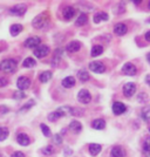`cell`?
Instances as JSON below:
<instances>
[{"label":"cell","instance_id":"cell-31","mask_svg":"<svg viewBox=\"0 0 150 157\" xmlns=\"http://www.w3.org/2000/svg\"><path fill=\"white\" fill-rule=\"evenodd\" d=\"M78 76L80 78V80H81L82 82L88 81V80H89V78H90V76H89V74H88V72H87V71H85V69H83V71H80Z\"/></svg>","mask_w":150,"mask_h":157},{"label":"cell","instance_id":"cell-20","mask_svg":"<svg viewBox=\"0 0 150 157\" xmlns=\"http://www.w3.org/2000/svg\"><path fill=\"white\" fill-rule=\"evenodd\" d=\"M69 129L74 134H79V132H81V130H82V124L79 121H72L71 124H69Z\"/></svg>","mask_w":150,"mask_h":157},{"label":"cell","instance_id":"cell-23","mask_svg":"<svg viewBox=\"0 0 150 157\" xmlns=\"http://www.w3.org/2000/svg\"><path fill=\"white\" fill-rule=\"evenodd\" d=\"M141 117L143 118L144 121L150 122V105H145V107L142 108V111H141Z\"/></svg>","mask_w":150,"mask_h":157},{"label":"cell","instance_id":"cell-37","mask_svg":"<svg viewBox=\"0 0 150 157\" xmlns=\"http://www.w3.org/2000/svg\"><path fill=\"white\" fill-rule=\"evenodd\" d=\"M7 85H8V80L2 78V76H0V88H2V87H5Z\"/></svg>","mask_w":150,"mask_h":157},{"label":"cell","instance_id":"cell-16","mask_svg":"<svg viewBox=\"0 0 150 157\" xmlns=\"http://www.w3.org/2000/svg\"><path fill=\"white\" fill-rule=\"evenodd\" d=\"M17 142H18L20 145H24V147H26V145H28V144H29L31 140H29V137L27 136L26 134H24V132H20V134H18V136H17Z\"/></svg>","mask_w":150,"mask_h":157},{"label":"cell","instance_id":"cell-28","mask_svg":"<svg viewBox=\"0 0 150 157\" xmlns=\"http://www.w3.org/2000/svg\"><path fill=\"white\" fill-rule=\"evenodd\" d=\"M35 65H37V62H35V60L33 59V58H27V59H25L24 62H22V66H24L25 68H33Z\"/></svg>","mask_w":150,"mask_h":157},{"label":"cell","instance_id":"cell-35","mask_svg":"<svg viewBox=\"0 0 150 157\" xmlns=\"http://www.w3.org/2000/svg\"><path fill=\"white\" fill-rule=\"evenodd\" d=\"M53 140H54V142H55V143L59 144V145L62 143V137H61V135H60V134H55V135H54V137H53Z\"/></svg>","mask_w":150,"mask_h":157},{"label":"cell","instance_id":"cell-43","mask_svg":"<svg viewBox=\"0 0 150 157\" xmlns=\"http://www.w3.org/2000/svg\"><path fill=\"white\" fill-rule=\"evenodd\" d=\"M149 8H150V2H149Z\"/></svg>","mask_w":150,"mask_h":157},{"label":"cell","instance_id":"cell-19","mask_svg":"<svg viewBox=\"0 0 150 157\" xmlns=\"http://www.w3.org/2000/svg\"><path fill=\"white\" fill-rule=\"evenodd\" d=\"M111 157H127V155L121 147L116 145L111 149Z\"/></svg>","mask_w":150,"mask_h":157},{"label":"cell","instance_id":"cell-34","mask_svg":"<svg viewBox=\"0 0 150 157\" xmlns=\"http://www.w3.org/2000/svg\"><path fill=\"white\" fill-rule=\"evenodd\" d=\"M26 96L25 95V93L22 92V90H18V92H15L13 94V98H15V100H21V98H24Z\"/></svg>","mask_w":150,"mask_h":157},{"label":"cell","instance_id":"cell-26","mask_svg":"<svg viewBox=\"0 0 150 157\" xmlns=\"http://www.w3.org/2000/svg\"><path fill=\"white\" fill-rule=\"evenodd\" d=\"M103 53V47L100 46V45H96L91 48V56L93 58H96L98 55H101Z\"/></svg>","mask_w":150,"mask_h":157},{"label":"cell","instance_id":"cell-40","mask_svg":"<svg viewBox=\"0 0 150 157\" xmlns=\"http://www.w3.org/2000/svg\"><path fill=\"white\" fill-rule=\"evenodd\" d=\"M144 38H145V40H147V41H149V42H150V31H148V32L145 33Z\"/></svg>","mask_w":150,"mask_h":157},{"label":"cell","instance_id":"cell-9","mask_svg":"<svg viewBox=\"0 0 150 157\" xmlns=\"http://www.w3.org/2000/svg\"><path fill=\"white\" fill-rule=\"evenodd\" d=\"M17 86H18V88H19V90H25V89H28L29 88V86H31V80L26 76H20L18 78V81H17Z\"/></svg>","mask_w":150,"mask_h":157},{"label":"cell","instance_id":"cell-1","mask_svg":"<svg viewBox=\"0 0 150 157\" xmlns=\"http://www.w3.org/2000/svg\"><path fill=\"white\" fill-rule=\"evenodd\" d=\"M73 113V108L68 107V105H65V107H60L56 110H54L53 113H51L48 115V120L52 121V122H55L58 121L60 117H63L66 115H72Z\"/></svg>","mask_w":150,"mask_h":157},{"label":"cell","instance_id":"cell-39","mask_svg":"<svg viewBox=\"0 0 150 157\" xmlns=\"http://www.w3.org/2000/svg\"><path fill=\"white\" fill-rule=\"evenodd\" d=\"M11 157H25V155H24L21 151H15V152L12 154V156Z\"/></svg>","mask_w":150,"mask_h":157},{"label":"cell","instance_id":"cell-29","mask_svg":"<svg viewBox=\"0 0 150 157\" xmlns=\"http://www.w3.org/2000/svg\"><path fill=\"white\" fill-rule=\"evenodd\" d=\"M87 14H81L80 17H79L78 19H76V21H75V25L76 26H83L86 22H87Z\"/></svg>","mask_w":150,"mask_h":157},{"label":"cell","instance_id":"cell-27","mask_svg":"<svg viewBox=\"0 0 150 157\" xmlns=\"http://www.w3.org/2000/svg\"><path fill=\"white\" fill-rule=\"evenodd\" d=\"M143 152L147 157H150V137H147L143 143Z\"/></svg>","mask_w":150,"mask_h":157},{"label":"cell","instance_id":"cell-11","mask_svg":"<svg viewBox=\"0 0 150 157\" xmlns=\"http://www.w3.org/2000/svg\"><path fill=\"white\" fill-rule=\"evenodd\" d=\"M40 42H41V39L39 36H32V38H28V39L25 41V46L27 48H32V49H35L37 47L40 46Z\"/></svg>","mask_w":150,"mask_h":157},{"label":"cell","instance_id":"cell-33","mask_svg":"<svg viewBox=\"0 0 150 157\" xmlns=\"http://www.w3.org/2000/svg\"><path fill=\"white\" fill-rule=\"evenodd\" d=\"M42 154L44 155H52L53 152H54V148H53L52 145H47L45 148H42Z\"/></svg>","mask_w":150,"mask_h":157},{"label":"cell","instance_id":"cell-3","mask_svg":"<svg viewBox=\"0 0 150 157\" xmlns=\"http://www.w3.org/2000/svg\"><path fill=\"white\" fill-rule=\"evenodd\" d=\"M32 24L34 28H38V29L44 28L45 25L47 24V15H46V14H39L38 17L34 18V20L32 21Z\"/></svg>","mask_w":150,"mask_h":157},{"label":"cell","instance_id":"cell-38","mask_svg":"<svg viewBox=\"0 0 150 157\" xmlns=\"http://www.w3.org/2000/svg\"><path fill=\"white\" fill-rule=\"evenodd\" d=\"M8 111H10V109L7 108L6 105H0V115H4V114L8 113Z\"/></svg>","mask_w":150,"mask_h":157},{"label":"cell","instance_id":"cell-8","mask_svg":"<svg viewBox=\"0 0 150 157\" xmlns=\"http://www.w3.org/2000/svg\"><path fill=\"white\" fill-rule=\"evenodd\" d=\"M48 53H49V47L46 46V45H40L39 47H37L35 49H34V55L37 56V58H45L48 55Z\"/></svg>","mask_w":150,"mask_h":157},{"label":"cell","instance_id":"cell-6","mask_svg":"<svg viewBox=\"0 0 150 157\" xmlns=\"http://www.w3.org/2000/svg\"><path fill=\"white\" fill-rule=\"evenodd\" d=\"M89 69L91 72L96 73V74H102L106 72V67L102 62H98V61H93L89 63Z\"/></svg>","mask_w":150,"mask_h":157},{"label":"cell","instance_id":"cell-4","mask_svg":"<svg viewBox=\"0 0 150 157\" xmlns=\"http://www.w3.org/2000/svg\"><path fill=\"white\" fill-rule=\"evenodd\" d=\"M26 10H27L26 5H24V4H18V5H15V6H13L10 10V13L12 14V15L21 17V15H24V14L26 13Z\"/></svg>","mask_w":150,"mask_h":157},{"label":"cell","instance_id":"cell-30","mask_svg":"<svg viewBox=\"0 0 150 157\" xmlns=\"http://www.w3.org/2000/svg\"><path fill=\"white\" fill-rule=\"evenodd\" d=\"M8 129L5 128V127H0V142L1 141H5L7 137H8Z\"/></svg>","mask_w":150,"mask_h":157},{"label":"cell","instance_id":"cell-41","mask_svg":"<svg viewBox=\"0 0 150 157\" xmlns=\"http://www.w3.org/2000/svg\"><path fill=\"white\" fill-rule=\"evenodd\" d=\"M145 82H147V85L150 86V75H147V78H145Z\"/></svg>","mask_w":150,"mask_h":157},{"label":"cell","instance_id":"cell-18","mask_svg":"<svg viewBox=\"0 0 150 157\" xmlns=\"http://www.w3.org/2000/svg\"><path fill=\"white\" fill-rule=\"evenodd\" d=\"M91 127H93L94 129H96V130H102V129H105V128H106L105 120H102V118L94 120V121L91 122Z\"/></svg>","mask_w":150,"mask_h":157},{"label":"cell","instance_id":"cell-42","mask_svg":"<svg viewBox=\"0 0 150 157\" xmlns=\"http://www.w3.org/2000/svg\"><path fill=\"white\" fill-rule=\"evenodd\" d=\"M147 60H148V62L150 63V53H148V55H147Z\"/></svg>","mask_w":150,"mask_h":157},{"label":"cell","instance_id":"cell-13","mask_svg":"<svg viewBox=\"0 0 150 157\" xmlns=\"http://www.w3.org/2000/svg\"><path fill=\"white\" fill-rule=\"evenodd\" d=\"M108 19H109V15L106 12H98V13L94 14V18H93L95 24H100L102 21H107Z\"/></svg>","mask_w":150,"mask_h":157},{"label":"cell","instance_id":"cell-7","mask_svg":"<svg viewBox=\"0 0 150 157\" xmlns=\"http://www.w3.org/2000/svg\"><path fill=\"white\" fill-rule=\"evenodd\" d=\"M122 73L124 75H128V76H134V75H136L137 69L135 65H133L131 62H127L122 67Z\"/></svg>","mask_w":150,"mask_h":157},{"label":"cell","instance_id":"cell-10","mask_svg":"<svg viewBox=\"0 0 150 157\" xmlns=\"http://www.w3.org/2000/svg\"><path fill=\"white\" fill-rule=\"evenodd\" d=\"M136 92V85L134 82H128L125 83L123 87V94L127 96V98H130L133 96Z\"/></svg>","mask_w":150,"mask_h":157},{"label":"cell","instance_id":"cell-14","mask_svg":"<svg viewBox=\"0 0 150 157\" xmlns=\"http://www.w3.org/2000/svg\"><path fill=\"white\" fill-rule=\"evenodd\" d=\"M66 49H67V52H69V53L78 52V51L81 49V42H80V41H72V42H69V44L67 45Z\"/></svg>","mask_w":150,"mask_h":157},{"label":"cell","instance_id":"cell-17","mask_svg":"<svg viewBox=\"0 0 150 157\" xmlns=\"http://www.w3.org/2000/svg\"><path fill=\"white\" fill-rule=\"evenodd\" d=\"M62 14H63V18H65L66 20H71V19H73V17L75 15V10H74L72 6H67L63 8Z\"/></svg>","mask_w":150,"mask_h":157},{"label":"cell","instance_id":"cell-24","mask_svg":"<svg viewBox=\"0 0 150 157\" xmlns=\"http://www.w3.org/2000/svg\"><path fill=\"white\" fill-rule=\"evenodd\" d=\"M74 85H75V78L73 76H67L62 80V86L65 88H72Z\"/></svg>","mask_w":150,"mask_h":157},{"label":"cell","instance_id":"cell-2","mask_svg":"<svg viewBox=\"0 0 150 157\" xmlns=\"http://www.w3.org/2000/svg\"><path fill=\"white\" fill-rule=\"evenodd\" d=\"M0 68H1V71H4L5 73H13L17 69V61H14L13 59L4 60L0 63Z\"/></svg>","mask_w":150,"mask_h":157},{"label":"cell","instance_id":"cell-21","mask_svg":"<svg viewBox=\"0 0 150 157\" xmlns=\"http://www.w3.org/2000/svg\"><path fill=\"white\" fill-rule=\"evenodd\" d=\"M22 31V26L19 25V24H14L12 26L10 27V33H11V35L12 36H17V35H19L20 33Z\"/></svg>","mask_w":150,"mask_h":157},{"label":"cell","instance_id":"cell-44","mask_svg":"<svg viewBox=\"0 0 150 157\" xmlns=\"http://www.w3.org/2000/svg\"><path fill=\"white\" fill-rule=\"evenodd\" d=\"M149 131H150V127H149Z\"/></svg>","mask_w":150,"mask_h":157},{"label":"cell","instance_id":"cell-25","mask_svg":"<svg viewBox=\"0 0 150 157\" xmlns=\"http://www.w3.org/2000/svg\"><path fill=\"white\" fill-rule=\"evenodd\" d=\"M52 78V72H49V71H46V72H42L40 74L39 76V80L42 82V83H46V82H48L49 80Z\"/></svg>","mask_w":150,"mask_h":157},{"label":"cell","instance_id":"cell-32","mask_svg":"<svg viewBox=\"0 0 150 157\" xmlns=\"http://www.w3.org/2000/svg\"><path fill=\"white\" fill-rule=\"evenodd\" d=\"M40 128H41V130H42V134L45 135L46 137H49L51 136V129L45 124V123H41L40 125Z\"/></svg>","mask_w":150,"mask_h":157},{"label":"cell","instance_id":"cell-36","mask_svg":"<svg viewBox=\"0 0 150 157\" xmlns=\"http://www.w3.org/2000/svg\"><path fill=\"white\" fill-rule=\"evenodd\" d=\"M34 105V101H29V102H28V103H26V105H25V107H22V108H21V109H20V111H25V110H27V109H29V108H32V105Z\"/></svg>","mask_w":150,"mask_h":157},{"label":"cell","instance_id":"cell-12","mask_svg":"<svg viewBox=\"0 0 150 157\" xmlns=\"http://www.w3.org/2000/svg\"><path fill=\"white\" fill-rule=\"evenodd\" d=\"M111 109H113V113H114L115 115H121V114L125 113L127 107H125V105L122 103V102H114Z\"/></svg>","mask_w":150,"mask_h":157},{"label":"cell","instance_id":"cell-15","mask_svg":"<svg viewBox=\"0 0 150 157\" xmlns=\"http://www.w3.org/2000/svg\"><path fill=\"white\" fill-rule=\"evenodd\" d=\"M127 32H128V27L125 26L124 24H117V25H115V27H114V33L116 35H118V36H122Z\"/></svg>","mask_w":150,"mask_h":157},{"label":"cell","instance_id":"cell-22","mask_svg":"<svg viewBox=\"0 0 150 157\" xmlns=\"http://www.w3.org/2000/svg\"><path fill=\"white\" fill-rule=\"evenodd\" d=\"M101 149L102 147L98 143H91L89 144V152H90L93 156H96L98 155V152H101Z\"/></svg>","mask_w":150,"mask_h":157},{"label":"cell","instance_id":"cell-5","mask_svg":"<svg viewBox=\"0 0 150 157\" xmlns=\"http://www.w3.org/2000/svg\"><path fill=\"white\" fill-rule=\"evenodd\" d=\"M78 100L81 102V103H83V105L89 103V102H90V100H91L90 93L88 92L87 89H81V90L78 93Z\"/></svg>","mask_w":150,"mask_h":157}]
</instances>
